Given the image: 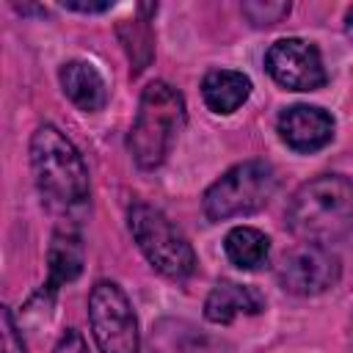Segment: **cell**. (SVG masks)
<instances>
[{"mask_svg":"<svg viewBox=\"0 0 353 353\" xmlns=\"http://www.w3.org/2000/svg\"><path fill=\"white\" fill-rule=\"evenodd\" d=\"M287 226L303 243L325 245L353 229V182L320 174L303 182L287 204Z\"/></svg>","mask_w":353,"mask_h":353,"instance_id":"cell-1","label":"cell"},{"mask_svg":"<svg viewBox=\"0 0 353 353\" xmlns=\"http://www.w3.org/2000/svg\"><path fill=\"white\" fill-rule=\"evenodd\" d=\"M30 165L50 210L72 212L88 201V168L74 143L52 124H41L33 132Z\"/></svg>","mask_w":353,"mask_h":353,"instance_id":"cell-2","label":"cell"},{"mask_svg":"<svg viewBox=\"0 0 353 353\" xmlns=\"http://www.w3.org/2000/svg\"><path fill=\"white\" fill-rule=\"evenodd\" d=\"M185 127V99L176 88L157 80L149 83L138 102L130 132V152L141 168H157Z\"/></svg>","mask_w":353,"mask_h":353,"instance_id":"cell-3","label":"cell"},{"mask_svg":"<svg viewBox=\"0 0 353 353\" xmlns=\"http://www.w3.org/2000/svg\"><path fill=\"white\" fill-rule=\"evenodd\" d=\"M130 232L149 265L168 279H188L196 270V254L188 237L168 221L165 212L146 201L130 207Z\"/></svg>","mask_w":353,"mask_h":353,"instance_id":"cell-4","label":"cell"},{"mask_svg":"<svg viewBox=\"0 0 353 353\" xmlns=\"http://www.w3.org/2000/svg\"><path fill=\"white\" fill-rule=\"evenodd\" d=\"M276 168L265 160H245L232 165L204 193V215L210 221H229L262 210L276 193Z\"/></svg>","mask_w":353,"mask_h":353,"instance_id":"cell-5","label":"cell"},{"mask_svg":"<svg viewBox=\"0 0 353 353\" xmlns=\"http://www.w3.org/2000/svg\"><path fill=\"white\" fill-rule=\"evenodd\" d=\"M88 323L99 353H138V320L130 306V298L116 281H97L91 287Z\"/></svg>","mask_w":353,"mask_h":353,"instance_id":"cell-6","label":"cell"},{"mask_svg":"<svg viewBox=\"0 0 353 353\" xmlns=\"http://www.w3.org/2000/svg\"><path fill=\"white\" fill-rule=\"evenodd\" d=\"M339 273L342 268L336 254L314 243H301L290 248L276 268L279 284L292 295H320L339 281Z\"/></svg>","mask_w":353,"mask_h":353,"instance_id":"cell-7","label":"cell"},{"mask_svg":"<svg viewBox=\"0 0 353 353\" xmlns=\"http://www.w3.org/2000/svg\"><path fill=\"white\" fill-rule=\"evenodd\" d=\"M265 69L290 91H314L325 83L320 50L303 39H279L265 52Z\"/></svg>","mask_w":353,"mask_h":353,"instance_id":"cell-8","label":"cell"},{"mask_svg":"<svg viewBox=\"0 0 353 353\" xmlns=\"http://www.w3.org/2000/svg\"><path fill=\"white\" fill-rule=\"evenodd\" d=\"M279 135L295 152H317L334 138V119L314 105H292L279 116Z\"/></svg>","mask_w":353,"mask_h":353,"instance_id":"cell-9","label":"cell"},{"mask_svg":"<svg viewBox=\"0 0 353 353\" xmlns=\"http://www.w3.org/2000/svg\"><path fill=\"white\" fill-rule=\"evenodd\" d=\"M262 309L265 298L237 281H218L204 301V317L210 323H232L237 314H259Z\"/></svg>","mask_w":353,"mask_h":353,"instance_id":"cell-10","label":"cell"},{"mask_svg":"<svg viewBox=\"0 0 353 353\" xmlns=\"http://www.w3.org/2000/svg\"><path fill=\"white\" fill-rule=\"evenodd\" d=\"M61 88L80 110H99L108 102V85L94 63L88 61H69L61 66Z\"/></svg>","mask_w":353,"mask_h":353,"instance_id":"cell-11","label":"cell"},{"mask_svg":"<svg viewBox=\"0 0 353 353\" xmlns=\"http://www.w3.org/2000/svg\"><path fill=\"white\" fill-rule=\"evenodd\" d=\"M47 284L41 290L44 292H55L61 284L66 281H74L83 270V243L74 232H55L52 234V243L47 248Z\"/></svg>","mask_w":353,"mask_h":353,"instance_id":"cell-12","label":"cell"},{"mask_svg":"<svg viewBox=\"0 0 353 353\" xmlns=\"http://www.w3.org/2000/svg\"><path fill=\"white\" fill-rule=\"evenodd\" d=\"M251 94V80L234 69L207 72L201 83V97L212 113H234Z\"/></svg>","mask_w":353,"mask_h":353,"instance_id":"cell-13","label":"cell"},{"mask_svg":"<svg viewBox=\"0 0 353 353\" xmlns=\"http://www.w3.org/2000/svg\"><path fill=\"white\" fill-rule=\"evenodd\" d=\"M204 339L199 328L179 317H163L152 325L143 353H201Z\"/></svg>","mask_w":353,"mask_h":353,"instance_id":"cell-14","label":"cell"},{"mask_svg":"<svg viewBox=\"0 0 353 353\" xmlns=\"http://www.w3.org/2000/svg\"><path fill=\"white\" fill-rule=\"evenodd\" d=\"M223 251L229 256L232 265L243 268V270H256L268 262L270 254V240L251 226H234L226 240H223Z\"/></svg>","mask_w":353,"mask_h":353,"instance_id":"cell-15","label":"cell"},{"mask_svg":"<svg viewBox=\"0 0 353 353\" xmlns=\"http://www.w3.org/2000/svg\"><path fill=\"white\" fill-rule=\"evenodd\" d=\"M119 39L127 50V58H130V69L132 74H141L152 58H154V36H152V28H149V19L146 17H132V19H121L119 22Z\"/></svg>","mask_w":353,"mask_h":353,"instance_id":"cell-16","label":"cell"},{"mask_svg":"<svg viewBox=\"0 0 353 353\" xmlns=\"http://www.w3.org/2000/svg\"><path fill=\"white\" fill-rule=\"evenodd\" d=\"M290 14V3H276V0H251L243 3V17L254 25V28H270L276 22H281Z\"/></svg>","mask_w":353,"mask_h":353,"instance_id":"cell-17","label":"cell"},{"mask_svg":"<svg viewBox=\"0 0 353 353\" xmlns=\"http://www.w3.org/2000/svg\"><path fill=\"white\" fill-rule=\"evenodd\" d=\"M0 323H3V353H28L25 342H22V334H19L8 306L0 309Z\"/></svg>","mask_w":353,"mask_h":353,"instance_id":"cell-18","label":"cell"},{"mask_svg":"<svg viewBox=\"0 0 353 353\" xmlns=\"http://www.w3.org/2000/svg\"><path fill=\"white\" fill-rule=\"evenodd\" d=\"M55 353H88V345H85V339L80 336V331H74V328H66V334L58 339V345H55Z\"/></svg>","mask_w":353,"mask_h":353,"instance_id":"cell-19","label":"cell"},{"mask_svg":"<svg viewBox=\"0 0 353 353\" xmlns=\"http://www.w3.org/2000/svg\"><path fill=\"white\" fill-rule=\"evenodd\" d=\"M63 8H69V11H83V14H99V11H108L110 3H63Z\"/></svg>","mask_w":353,"mask_h":353,"instance_id":"cell-20","label":"cell"},{"mask_svg":"<svg viewBox=\"0 0 353 353\" xmlns=\"http://www.w3.org/2000/svg\"><path fill=\"white\" fill-rule=\"evenodd\" d=\"M345 33L353 41V8H347V14H345Z\"/></svg>","mask_w":353,"mask_h":353,"instance_id":"cell-21","label":"cell"}]
</instances>
